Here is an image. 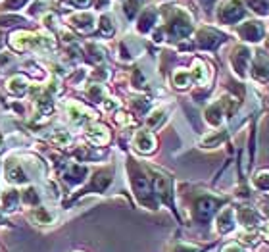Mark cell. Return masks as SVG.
I'll return each instance as SVG.
<instances>
[{"mask_svg": "<svg viewBox=\"0 0 269 252\" xmlns=\"http://www.w3.org/2000/svg\"><path fill=\"white\" fill-rule=\"evenodd\" d=\"M131 183H133V189H135V195L139 198L142 204H146L148 208H156V202H154V197H152V185L148 181V177L144 174H140L139 170L131 167Z\"/></svg>", "mask_w": 269, "mask_h": 252, "instance_id": "obj_1", "label": "cell"}, {"mask_svg": "<svg viewBox=\"0 0 269 252\" xmlns=\"http://www.w3.org/2000/svg\"><path fill=\"white\" fill-rule=\"evenodd\" d=\"M217 206H219V200H217V198H212V197L200 198V200L196 202V206H194V218H196V221L206 223V221L215 214Z\"/></svg>", "mask_w": 269, "mask_h": 252, "instance_id": "obj_2", "label": "cell"}, {"mask_svg": "<svg viewBox=\"0 0 269 252\" xmlns=\"http://www.w3.org/2000/svg\"><path fill=\"white\" fill-rule=\"evenodd\" d=\"M242 16H244V8L240 6V2H237V0L227 2L225 6L219 10V20L223 23H235V22H238Z\"/></svg>", "mask_w": 269, "mask_h": 252, "instance_id": "obj_3", "label": "cell"}, {"mask_svg": "<svg viewBox=\"0 0 269 252\" xmlns=\"http://www.w3.org/2000/svg\"><path fill=\"white\" fill-rule=\"evenodd\" d=\"M231 62H233V67L237 69L238 75L244 77L246 66H248V62H250V50H248V48H244V46H238V48H235Z\"/></svg>", "mask_w": 269, "mask_h": 252, "instance_id": "obj_4", "label": "cell"}, {"mask_svg": "<svg viewBox=\"0 0 269 252\" xmlns=\"http://www.w3.org/2000/svg\"><path fill=\"white\" fill-rule=\"evenodd\" d=\"M6 177H8V181L10 183H16V185H20V183H27V176H25V172L22 170V165L18 160H14L10 158L8 160V164H6Z\"/></svg>", "mask_w": 269, "mask_h": 252, "instance_id": "obj_5", "label": "cell"}, {"mask_svg": "<svg viewBox=\"0 0 269 252\" xmlns=\"http://www.w3.org/2000/svg\"><path fill=\"white\" fill-rule=\"evenodd\" d=\"M154 187H156V193L161 197V200L171 204V181H169V177L156 174L154 176Z\"/></svg>", "mask_w": 269, "mask_h": 252, "instance_id": "obj_6", "label": "cell"}, {"mask_svg": "<svg viewBox=\"0 0 269 252\" xmlns=\"http://www.w3.org/2000/svg\"><path fill=\"white\" fill-rule=\"evenodd\" d=\"M238 33H240L242 39L256 43V41L261 39V35H263V27H261L259 22H248V23H244L242 27H238Z\"/></svg>", "mask_w": 269, "mask_h": 252, "instance_id": "obj_7", "label": "cell"}, {"mask_svg": "<svg viewBox=\"0 0 269 252\" xmlns=\"http://www.w3.org/2000/svg\"><path fill=\"white\" fill-rule=\"evenodd\" d=\"M235 227H237V221H235L233 208H225L223 212H219V216H217V231L225 235V233L233 231Z\"/></svg>", "mask_w": 269, "mask_h": 252, "instance_id": "obj_8", "label": "cell"}, {"mask_svg": "<svg viewBox=\"0 0 269 252\" xmlns=\"http://www.w3.org/2000/svg\"><path fill=\"white\" fill-rule=\"evenodd\" d=\"M69 22H71L73 27H77V29L83 31V33L93 31V27H95V18H93V14H77V16H71V18H69Z\"/></svg>", "mask_w": 269, "mask_h": 252, "instance_id": "obj_9", "label": "cell"}, {"mask_svg": "<svg viewBox=\"0 0 269 252\" xmlns=\"http://www.w3.org/2000/svg\"><path fill=\"white\" fill-rule=\"evenodd\" d=\"M156 139L150 131H139L135 135V146L139 148L140 152H152L154 150Z\"/></svg>", "mask_w": 269, "mask_h": 252, "instance_id": "obj_10", "label": "cell"}, {"mask_svg": "<svg viewBox=\"0 0 269 252\" xmlns=\"http://www.w3.org/2000/svg\"><path fill=\"white\" fill-rule=\"evenodd\" d=\"M221 41H223V37L219 33H215V31H212V29H204V31L198 33V44L202 48H215Z\"/></svg>", "mask_w": 269, "mask_h": 252, "instance_id": "obj_11", "label": "cell"}, {"mask_svg": "<svg viewBox=\"0 0 269 252\" xmlns=\"http://www.w3.org/2000/svg\"><path fill=\"white\" fill-rule=\"evenodd\" d=\"M85 176H86V167L81 164H75L71 165L67 172L64 174V179L67 183H71V185H79V183H83L85 181Z\"/></svg>", "mask_w": 269, "mask_h": 252, "instance_id": "obj_12", "label": "cell"}, {"mask_svg": "<svg viewBox=\"0 0 269 252\" xmlns=\"http://www.w3.org/2000/svg\"><path fill=\"white\" fill-rule=\"evenodd\" d=\"M256 64H254V77L256 79H259V81H265L269 77V62L267 58L263 56V52H256Z\"/></svg>", "mask_w": 269, "mask_h": 252, "instance_id": "obj_13", "label": "cell"}, {"mask_svg": "<svg viewBox=\"0 0 269 252\" xmlns=\"http://www.w3.org/2000/svg\"><path fill=\"white\" fill-rule=\"evenodd\" d=\"M112 183V172H100L98 176H95L93 179V185L88 187V191H97V193H102L108 185Z\"/></svg>", "mask_w": 269, "mask_h": 252, "instance_id": "obj_14", "label": "cell"}, {"mask_svg": "<svg viewBox=\"0 0 269 252\" xmlns=\"http://www.w3.org/2000/svg\"><path fill=\"white\" fill-rule=\"evenodd\" d=\"M86 135H88L91 143H95V144H106L108 139H110L108 129H106V127H100V125H97V127H91Z\"/></svg>", "mask_w": 269, "mask_h": 252, "instance_id": "obj_15", "label": "cell"}, {"mask_svg": "<svg viewBox=\"0 0 269 252\" xmlns=\"http://www.w3.org/2000/svg\"><path fill=\"white\" fill-rule=\"evenodd\" d=\"M8 89H10L16 97H22V95H25V93H27V81H25V77L14 75L10 81H8Z\"/></svg>", "mask_w": 269, "mask_h": 252, "instance_id": "obj_16", "label": "cell"}, {"mask_svg": "<svg viewBox=\"0 0 269 252\" xmlns=\"http://www.w3.org/2000/svg\"><path fill=\"white\" fill-rule=\"evenodd\" d=\"M154 20H156V12L148 8V10L142 14V18H140V23H139V31L142 33H146V31H150L152 25H154Z\"/></svg>", "mask_w": 269, "mask_h": 252, "instance_id": "obj_17", "label": "cell"}, {"mask_svg": "<svg viewBox=\"0 0 269 252\" xmlns=\"http://www.w3.org/2000/svg\"><path fill=\"white\" fill-rule=\"evenodd\" d=\"M221 106L219 104H214L212 108H208V112H206V120L210 121L212 125H219L221 123Z\"/></svg>", "mask_w": 269, "mask_h": 252, "instance_id": "obj_18", "label": "cell"}, {"mask_svg": "<svg viewBox=\"0 0 269 252\" xmlns=\"http://www.w3.org/2000/svg\"><path fill=\"white\" fill-rule=\"evenodd\" d=\"M31 216L37 223H52V214L46 208H35L31 212Z\"/></svg>", "mask_w": 269, "mask_h": 252, "instance_id": "obj_19", "label": "cell"}, {"mask_svg": "<svg viewBox=\"0 0 269 252\" xmlns=\"http://www.w3.org/2000/svg\"><path fill=\"white\" fill-rule=\"evenodd\" d=\"M18 202H20V195H18V191H8L6 195H4V200H2V206L6 210H14L18 206Z\"/></svg>", "mask_w": 269, "mask_h": 252, "instance_id": "obj_20", "label": "cell"}, {"mask_svg": "<svg viewBox=\"0 0 269 252\" xmlns=\"http://www.w3.org/2000/svg\"><path fill=\"white\" fill-rule=\"evenodd\" d=\"M254 187L259 191H269V172H259L254 177Z\"/></svg>", "mask_w": 269, "mask_h": 252, "instance_id": "obj_21", "label": "cell"}, {"mask_svg": "<svg viewBox=\"0 0 269 252\" xmlns=\"http://www.w3.org/2000/svg\"><path fill=\"white\" fill-rule=\"evenodd\" d=\"M52 141L56 144H60V146H69V144H71V135L65 131H56L52 137Z\"/></svg>", "mask_w": 269, "mask_h": 252, "instance_id": "obj_22", "label": "cell"}, {"mask_svg": "<svg viewBox=\"0 0 269 252\" xmlns=\"http://www.w3.org/2000/svg\"><path fill=\"white\" fill-rule=\"evenodd\" d=\"M173 79H175V85L179 89H183L189 85V81H191V75L187 73V71H177L175 75H173Z\"/></svg>", "mask_w": 269, "mask_h": 252, "instance_id": "obj_23", "label": "cell"}, {"mask_svg": "<svg viewBox=\"0 0 269 252\" xmlns=\"http://www.w3.org/2000/svg\"><path fill=\"white\" fill-rule=\"evenodd\" d=\"M163 118H165V110H156L150 118H148V125L150 127H158L161 121H163Z\"/></svg>", "mask_w": 269, "mask_h": 252, "instance_id": "obj_24", "label": "cell"}, {"mask_svg": "<svg viewBox=\"0 0 269 252\" xmlns=\"http://www.w3.org/2000/svg\"><path fill=\"white\" fill-rule=\"evenodd\" d=\"M39 200H41V197H39V193L35 189H27L25 191V202L27 204H37Z\"/></svg>", "mask_w": 269, "mask_h": 252, "instance_id": "obj_25", "label": "cell"}, {"mask_svg": "<svg viewBox=\"0 0 269 252\" xmlns=\"http://www.w3.org/2000/svg\"><path fill=\"white\" fill-rule=\"evenodd\" d=\"M100 29H102V33L104 35H112L114 33V25H112V22H110V18H102L100 20Z\"/></svg>", "mask_w": 269, "mask_h": 252, "instance_id": "obj_26", "label": "cell"}, {"mask_svg": "<svg viewBox=\"0 0 269 252\" xmlns=\"http://www.w3.org/2000/svg\"><path fill=\"white\" fill-rule=\"evenodd\" d=\"M137 10H139V0H129V2L125 4V14H127L129 18H133V16L137 14Z\"/></svg>", "mask_w": 269, "mask_h": 252, "instance_id": "obj_27", "label": "cell"}, {"mask_svg": "<svg viewBox=\"0 0 269 252\" xmlns=\"http://www.w3.org/2000/svg\"><path fill=\"white\" fill-rule=\"evenodd\" d=\"M223 139H225V133H217V135H214L212 139H206L204 146H215L217 143H221Z\"/></svg>", "mask_w": 269, "mask_h": 252, "instance_id": "obj_28", "label": "cell"}, {"mask_svg": "<svg viewBox=\"0 0 269 252\" xmlns=\"http://www.w3.org/2000/svg\"><path fill=\"white\" fill-rule=\"evenodd\" d=\"M23 4H25V0H6L4 8H8V10H18V8H22Z\"/></svg>", "mask_w": 269, "mask_h": 252, "instance_id": "obj_29", "label": "cell"}, {"mask_svg": "<svg viewBox=\"0 0 269 252\" xmlns=\"http://www.w3.org/2000/svg\"><path fill=\"white\" fill-rule=\"evenodd\" d=\"M171 252H200V248L196 246H191V244H177Z\"/></svg>", "mask_w": 269, "mask_h": 252, "instance_id": "obj_30", "label": "cell"}, {"mask_svg": "<svg viewBox=\"0 0 269 252\" xmlns=\"http://www.w3.org/2000/svg\"><path fill=\"white\" fill-rule=\"evenodd\" d=\"M88 2H91V0H69V4H73V6H79V8H85Z\"/></svg>", "mask_w": 269, "mask_h": 252, "instance_id": "obj_31", "label": "cell"}, {"mask_svg": "<svg viewBox=\"0 0 269 252\" xmlns=\"http://www.w3.org/2000/svg\"><path fill=\"white\" fill-rule=\"evenodd\" d=\"M223 252H242V250L238 248L237 244H229V246H227V248H225Z\"/></svg>", "mask_w": 269, "mask_h": 252, "instance_id": "obj_32", "label": "cell"}, {"mask_svg": "<svg viewBox=\"0 0 269 252\" xmlns=\"http://www.w3.org/2000/svg\"><path fill=\"white\" fill-rule=\"evenodd\" d=\"M263 237H265V239H269V221L265 223V227H263Z\"/></svg>", "mask_w": 269, "mask_h": 252, "instance_id": "obj_33", "label": "cell"}]
</instances>
